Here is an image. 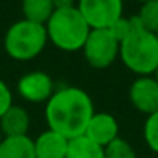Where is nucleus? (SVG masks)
I'll list each match as a JSON object with an SVG mask.
<instances>
[{"mask_svg":"<svg viewBox=\"0 0 158 158\" xmlns=\"http://www.w3.org/2000/svg\"><path fill=\"white\" fill-rule=\"evenodd\" d=\"M14 104V95H12L10 87L7 85L5 80L0 78V117L7 112V109Z\"/></svg>","mask_w":158,"mask_h":158,"instance_id":"19","label":"nucleus"},{"mask_svg":"<svg viewBox=\"0 0 158 158\" xmlns=\"http://www.w3.org/2000/svg\"><path fill=\"white\" fill-rule=\"evenodd\" d=\"M17 94L29 104H46L55 94V82L46 72H27L17 80Z\"/></svg>","mask_w":158,"mask_h":158,"instance_id":"7","label":"nucleus"},{"mask_svg":"<svg viewBox=\"0 0 158 158\" xmlns=\"http://www.w3.org/2000/svg\"><path fill=\"white\" fill-rule=\"evenodd\" d=\"M0 158H36L34 141L29 136L4 138L0 143Z\"/></svg>","mask_w":158,"mask_h":158,"instance_id":"12","label":"nucleus"},{"mask_svg":"<svg viewBox=\"0 0 158 158\" xmlns=\"http://www.w3.org/2000/svg\"><path fill=\"white\" fill-rule=\"evenodd\" d=\"M2 139H4V134H2V131H0V143H2Z\"/></svg>","mask_w":158,"mask_h":158,"instance_id":"22","label":"nucleus"},{"mask_svg":"<svg viewBox=\"0 0 158 158\" xmlns=\"http://www.w3.org/2000/svg\"><path fill=\"white\" fill-rule=\"evenodd\" d=\"M104 158H138L134 148L123 138H117L116 141L104 148Z\"/></svg>","mask_w":158,"mask_h":158,"instance_id":"16","label":"nucleus"},{"mask_svg":"<svg viewBox=\"0 0 158 158\" xmlns=\"http://www.w3.org/2000/svg\"><path fill=\"white\" fill-rule=\"evenodd\" d=\"M83 134L99 146L106 148L119 138V123L109 112H94Z\"/></svg>","mask_w":158,"mask_h":158,"instance_id":"9","label":"nucleus"},{"mask_svg":"<svg viewBox=\"0 0 158 158\" xmlns=\"http://www.w3.org/2000/svg\"><path fill=\"white\" fill-rule=\"evenodd\" d=\"M53 5L56 9H70V7H77L75 0H53Z\"/></svg>","mask_w":158,"mask_h":158,"instance_id":"20","label":"nucleus"},{"mask_svg":"<svg viewBox=\"0 0 158 158\" xmlns=\"http://www.w3.org/2000/svg\"><path fill=\"white\" fill-rule=\"evenodd\" d=\"M46 44H48L46 27L26 19L14 22L4 36L5 53L15 61H31L38 58L44 51Z\"/></svg>","mask_w":158,"mask_h":158,"instance_id":"4","label":"nucleus"},{"mask_svg":"<svg viewBox=\"0 0 158 158\" xmlns=\"http://www.w3.org/2000/svg\"><path fill=\"white\" fill-rule=\"evenodd\" d=\"M138 2H141V4H144V2H150V0H138Z\"/></svg>","mask_w":158,"mask_h":158,"instance_id":"23","label":"nucleus"},{"mask_svg":"<svg viewBox=\"0 0 158 158\" xmlns=\"http://www.w3.org/2000/svg\"><path fill=\"white\" fill-rule=\"evenodd\" d=\"M133 29L119 43V58L129 72L138 77L153 75L158 66V39L156 34L146 31L133 15Z\"/></svg>","mask_w":158,"mask_h":158,"instance_id":"2","label":"nucleus"},{"mask_svg":"<svg viewBox=\"0 0 158 158\" xmlns=\"http://www.w3.org/2000/svg\"><path fill=\"white\" fill-rule=\"evenodd\" d=\"M29 129H31V116L22 106L12 104L7 112L0 117V131L4 138L29 136Z\"/></svg>","mask_w":158,"mask_h":158,"instance_id":"10","label":"nucleus"},{"mask_svg":"<svg viewBox=\"0 0 158 158\" xmlns=\"http://www.w3.org/2000/svg\"><path fill=\"white\" fill-rule=\"evenodd\" d=\"M129 100L141 114H150L158 110V82L153 75L138 77L129 87Z\"/></svg>","mask_w":158,"mask_h":158,"instance_id":"8","label":"nucleus"},{"mask_svg":"<svg viewBox=\"0 0 158 158\" xmlns=\"http://www.w3.org/2000/svg\"><path fill=\"white\" fill-rule=\"evenodd\" d=\"M66 158H104V148L82 134L68 139Z\"/></svg>","mask_w":158,"mask_h":158,"instance_id":"13","label":"nucleus"},{"mask_svg":"<svg viewBox=\"0 0 158 158\" xmlns=\"http://www.w3.org/2000/svg\"><path fill=\"white\" fill-rule=\"evenodd\" d=\"M156 39H158V32H156Z\"/></svg>","mask_w":158,"mask_h":158,"instance_id":"24","label":"nucleus"},{"mask_svg":"<svg viewBox=\"0 0 158 158\" xmlns=\"http://www.w3.org/2000/svg\"><path fill=\"white\" fill-rule=\"evenodd\" d=\"M77 9L90 29H110L123 17V0H78Z\"/></svg>","mask_w":158,"mask_h":158,"instance_id":"6","label":"nucleus"},{"mask_svg":"<svg viewBox=\"0 0 158 158\" xmlns=\"http://www.w3.org/2000/svg\"><path fill=\"white\" fill-rule=\"evenodd\" d=\"M136 17L146 31L156 34L158 32V0L144 2V4L141 5V9H139Z\"/></svg>","mask_w":158,"mask_h":158,"instance_id":"15","label":"nucleus"},{"mask_svg":"<svg viewBox=\"0 0 158 158\" xmlns=\"http://www.w3.org/2000/svg\"><path fill=\"white\" fill-rule=\"evenodd\" d=\"M22 15L26 21L44 26L55 12L53 0H22Z\"/></svg>","mask_w":158,"mask_h":158,"instance_id":"14","label":"nucleus"},{"mask_svg":"<svg viewBox=\"0 0 158 158\" xmlns=\"http://www.w3.org/2000/svg\"><path fill=\"white\" fill-rule=\"evenodd\" d=\"M94 102L80 87H61L44 104V119L48 129L60 133L66 139L82 136L94 116Z\"/></svg>","mask_w":158,"mask_h":158,"instance_id":"1","label":"nucleus"},{"mask_svg":"<svg viewBox=\"0 0 158 158\" xmlns=\"http://www.w3.org/2000/svg\"><path fill=\"white\" fill-rule=\"evenodd\" d=\"M34 141L36 158H66L68 139L60 133L46 129L38 134Z\"/></svg>","mask_w":158,"mask_h":158,"instance_id":"11","label":"nucleus"},{"mask_svg":"<svg viewBox=\"0 0 158 158\" xmlns=\"http://www.w3.org/2000/svg\"><path fill=\"white\" fill-rule=\"evenodd\" d=\"M131 29H133V19H131V17L127 19V17H124V15H123V17H121L117 22H114L112 27H110L109 31L112 32L114 38H116L117 41L121 43V41H123V39L131 32Z\"/></svg>","mask_w":158,"mask_h":158,"instance_id":"18","label":"nucleus"},{"mask_svg":"<svg viewBox=\"0 0 158 158\" xmlns=\"http://www.w3.org/2000/svg\"><path fill=\"white\" fill-rule=\"evenodd\" d=\"M48 41L66 53L80 51L89 38L90 27L77 7L56 9L44 24Z\"/></svg>","mask_w":158,"mask_h":158,"instance_id":"3","label":"nucleus"},{"mask_svg":"<svg viewBox=\"0 0 158 158\" xmlns=\"http://www.w3.org/2000/svg\"><path fill=\"white\" fill-rule=\"evenodd\" d=\"M153 77H155V80L158 82V66H156V70H155V73H153Z\"/></svg>","mask_w":158,"mask_h":158,"instance_id":"21","label":"nucleus"},{"mask_svg":"<svg viewBox=\"0 0 158 158\" xmlns=\"http://www.w3.org/2000/svg\"><path fill=\"white\" fill-rule=\"evenodd\" d=\"M143 134H144V141H146L148 148L153 153L158 155V110L146 116Z\"/></svg>","mask_w":158,"mask_h":158,"instance_id":"17","label":"nucleus"},{"mask_svg":"<svg viewBox=\"0 0 158 158\" xmlns=\"http://www.w3.org/2000/svg\"><path fill=\"white\" fill-rule=\"evenodd\" d=\"M87 63L92 68H109L119 56V41L109 29H90L82 48Z\"/></svg>","mask_w":158,"mask_h":158,"instance_id":"5","label":"nucleus"}]
</instances>
